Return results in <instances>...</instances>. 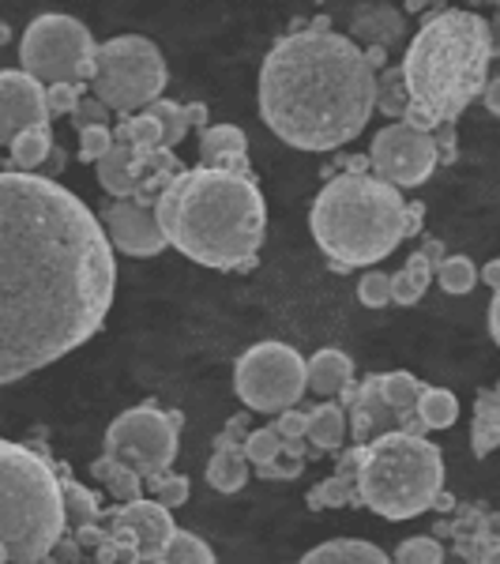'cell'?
Instances as JSON below:
<instances>
[{"label": "cell", "mask_w": 500, "mask_h": 564, "mask_svg": "<svg viewBox=\"0 0 500 564\" xmlns=\"http://www.w3.org/2000/svg\"><path fill=\"white\" fill-rule=\"evenodd\" d=\"M117 290L113 241L57 177L0 174V380L31 377L84 347Z\"/></svg>", "instance_id": "cell-1"}, {"label": "cell", "mask_w": 500, "mask_h": 564, "mask_svg": "<svg viewBox=\"0 0 500 564\" xmlns=\"http://www.w3.org/2000/svg\"><path fill=\"white\" fill-rule=\"evenodd\" d=\"M260 117L286 148L327 154L358 140L377 109V72L347 34H283L260 65Z\"/></svg>", "instance_id": "cell-2"}, {"label": "cell", "mask_w": 500, "mask_h": 564, "mask_svg": "<svg viewBox=\"0 0 500 564\" xmlns=\"http://www.w3.org/2000/svg\"><path fill=\"white\" fill-rule=\"evenodd\" d=\"M170 249L211 271H252L268 234V204L252 170H181L154 199Z\"/></svg>", "instance_id": "cell-3"}, {"label": "cell", "mask_w": 500, "mask_h": 564, "mask_svg": "<svg viewBox=\"0 0 500 564\" xmlns=\"http://www.w3.org/2000/svg\"><path fill=\"white\" fill-rule=\"evenodd\" d=\"M493 57V26L478 12L444 8L430 15L403 57V79L411 90V109L403 121L425 132L456 124L463 109L486 90Z\"/></svg>", "instance_id": "cell-4"}, {"label": "cell", "mask_w": 500, "mask_h": 564, "mask_svg": "<svg viewBox=\"0 0 500 564\" xmlns=\"http://www.w3.org/2000/svg\"><path fill=\"white\" fill-rule=\"evenodd\" d=\"M308 226L320 252L331 260V271L347 275L354 268H372L392 257L406 230V199L392 181L377 174L343 170L320 188L308 212Z\"/></svg>", "instance_id": "cell-5"}, {"label": "cell", "mask_w": 500, "mask_h": 564, "mask_svg": "<svg viewBox=\"0 0 500 564\" xmlns=\"http://www.w3.org/2000/svg\"><path fill=\"white\" fill-rule=\"evenodd\" d=\"M68 534L65 481L57 459L31 444H0V557L8 564L50 561Z\"/></svg>", "instance_id": "cell-6"}, {"label": "cell", "mask_w": 500, "mask_h": 564, "mask_svg": "<svg viewBox=\"0 0 500 564\" xmlns=\"http://www.w3.org/2000/svg\"><path fill=\"white\" fill-rule=\"evenodd\" d=\"M444 489V452L425 433L392 430L366 444L358 467V500L380 520H417Z\"/></svg>", "instance_id": "cell-7"}, {"label": "cell", "mask_w": 500, "mask_h": 564, "mask_svg": "<svg viewBox=\"0 0 500 564\" xmlns=\"http://www.w3.org/2000/svg\"><path fill=\"white\" fill-rule=\"evenodd\" d=\"M166 61L162 50L143 34H117L98 45V68L90 95H98L117 113H140L166 90Z\"/></svg>", "instance_id": "cell-8"}, {"label": "cell", "mask_w": 500, "mask_h": 564, "mask_svg": "<svg viewBox=\"0 0 500 564\" xmlns=\"http://www.w3.org/2000/svg\"><path fill=\"white\" fill-rule=\"evenodd\" d=\"M20 68L50 84H90L98 68V42L76 15L45 12L23 31Z\"/></svg>", "instance_id": "cell-9"}, {"label": "cell", "mask_w": 500, "mask_h": 564, "mask_svg": "<svg viewBox=\"0 0 500 564\" xmlns=\"http://www.w3.org/2000/svg\"><path fill=\"white\" fill-rule=\"evenodd\" d=\"M233 391L249 411L283 414L308 395V361L290 343H257L233 366Z\"/></svg>", "instance_id": "cell-10"}, {"label": "cell", "mask_w": 500, "mask_h": 564, "mask_svg": "<svg viewBox=\"0 0 500 564\" xmlns=\"http://www.w3.org/2000/svg\"><path fill=\"white\" fill-rule=\"evenodd\" d=\"M181 425H185V414L181 411H162V406H154V403H140L109 422L102 452L129 463L143 478L162 475V470H170L177 459Z\"/></svg>", "instance_id": "cell-11"}, {"label": "cell", "mask_w": 500, "mask_h": 564, "mask_svg": "<svg viewBox=\"0 0 500 564\" xmlns=\"http://www.w3.org/2000/svg\"><path fill=\"white\" fill-rule=\"evenodd\" d=\"M369 159L372 174L380 181H392L395 188H417L441 166V148H436L433 132L417 129L411 121H392L372 135Z\"/></svg>", "instance_id": "cell-12"}, {"label": "cell", "mask_w": 500, "mask_h": 564, "mask_svg": "<svg viewBox=\"0 0 500 564\" xmlns=\"http://www.w3.org/2000/svg\"><path fill=\"white\" fill-rule=\"evenodd\" d=\"M102 226H106L109 241H113V249H121L124 257L148 260V257H159V252L170 249L159 207L140 196H129V199L109 196L102 204Z\"/></svg>", "instance_id": "cell-13"}, {"label": "cell", "mask_w": 500, "mask_h": 564, "mask_svg": "<svg viewBox=\"0 0 500 564\" xmlns=\"http://www.w3.org/2000/svg\"><path fill=\"white\" fill-rule=\"evenodd\" d=\"M50 95L39 76L26 68H4L0 72V140L4 148L26 129L50 124Z\"/></svg>", "instance_id": "cell-14"}, {"label": "cell", "mask_w": 500, "mask_h": 564, "mask_svg": "<svg viewBox=\"0 0 500 564\" xmlns=\"http://www.w3.org/2000/svg\"><path fill=\"white\" fill-rule=\"evenodd\" d=\"M106 523L109 527H124V531L135 534L140 553H143V564H148V561L159 564L162 557H166V545L177 534V523H174L170 505H162V500H154V497L129 500V505H117V500H113V508L106 512Z\"/></svg>", "instance_id": "cell-15"}, {"label": "cell", "mask_w": 500, "mask_h": 564, "mask_svg": "<svg viewBox=\"0 0 500 564\" xmlns=\"http://www.w3.org/2000/svg\"><path fill=\"white\" fill-rule=\"evenodd\" d=\"M347 417H350V441L354 444H372L377 436L399 430V414H395V406L384 399L380 372H369V377L361 380V391H358V399L347 406Z\"/></svg>", "instance_id": "cell-16"}, {"label": "cell", "mask_w": 500, "mask_h": 564, "mask_svg": "<svg viewBox=\"0 0 500 564\" xmlns=\"http://www.w3.org/2000/svg\"><path fill=\"white\" fill-rule=\"evenodd\" d=\"M148 159H151V151L113 143V151H109L102 162H95V166H98V185H102L113 199L135 196V193H140L143 174H148Z\"/></svg>", "instance_id": "cell-17"}, {"label": "cell", "mask_w": 500, "mask_h": 564, "mask_svg": "<svg viewBox=\"0 0 500 564\" xmlns=\"http://www.w3.org/2000/svg\"><path fill=\"white\" fill-rule=\"evenodd\" d=\"M199 162L222 170H252L249 166V135L238 124H207L199 132Z\"/></svg>", "instance_id": "cell-18"}, {"label": "cell", "mask_w": 500, "mask_h": 564, "mask_svg": "<svg viewBox=\"0 0 500 564\" xmlns=\"http://www.w3.org/2000/svg\"><path fill=\"white\" fill-rule=\"evenodd\" d=\"M354 39H361V45H399L406 34V20L403 12H395L392 4H366L354 12V23H350Z\"/></svg>", "instance_id": "cell-19"}, {"label": "cell", "mask_w": 500, "mask_h": 564, "mask_svg": "<svg viewBox=\"0 0 500 564\" xmlns=\"http://www.w3.org/2000/svg\"><path fill=\"white\" fill-rule=\"evenodd\" d=\"M354 380V361L350 354L335 350V347H324L308 358V395L316 399H335L343 388Z\"/></svg>", "instance_id": "cell-20"}, {"label": "cell", "mask_w": 500, "mask_h": 564, "mask_svg": "<svg viewBox=\"0 0 500 564\" xmlns=\"http://www.w3.org/2000/svg\"><path fill=\"white\" fill-rule=\"evenodd\" d=\"M313 417H308V444H313L320 456L327 452H339L343 441L350 436V417H347V406L339 399H320L316 406H308Z\"/></svg>", "instance_id": "cell-21"}, {"label": "cell", "mask_w": 500, "mask_h": 564, "mask_svg": "<svg viewBox=\"0 0 500 564\" xmlns=\"http://www.w3.org/2000/svg\"><path fill=\"white\" fill-rule=\"evenodd\" d=\"M500 448V395L497 388H481L475 399V425H470V452L478 459Z\"/></svg>", "instance_id": "cell-22"}, {"label": "cell", "mask_w": 500, "mask_h": 564, "mask_svg": "<svg viewBox=\"0 0 500 564\" xmlns=\"http://www.w3.org/2000/svg\"><path fill=\"white\" fill-rule=\"evenodd\" d=\"M90 475H95L98 481L106 486V494L117 500V505H129V500H140L143 497V486H148V478L140 475L135 467H129V463L113 459L102 452V459L90 463Z\"/></svg>", "instance_id": "cell-23"}, {"label": "cell", "mask_w": 500, "mask_h": 564, "mask_svg": "<svg viewBox=\"0 0 500 564\" xmlns=\"http://www.w3.org/2000/svg\"><path fill=\"white\" fill-rule=\"evenodd\" d=\"M50 154H53V132L50 124H39V129H26L8 143L4 170H26V174H34V170L45 166Z\"/></svg>", "instance_id": "cell-24"}, {"label": "cell", "mask_w": 500, "mask_h": 564, "mask_svg": "<svg viewBox=\"0 0 500 564\" xmlns=\"http://www.w3.org/2000/svg\"><path fill=\"white\" fill-rule=\"evenodd\" d=\"M384 564L388 553L380 545H372L366 539H335V542H324L316 550L305 553V564Z\"/></svg>", "instance_id": "cell-25"}, {"label": "cell", "mask_w": 500, "mask_h": 564, "mask_svg": "<svg viewBox=\"0 0 500 564\" xmlns=\"http://www.w3.org/2000/svg\"><path fill=\"white\" fill-rule=\"evenodd\" d=\"M249 456L244 448H215L211 463H207V486L218 494H241L249 486Z\"/></svg>", "instance_id": "cell-26"}, {"label": "cell", "mask_w": 500, "mask_h": 564, "mask_svg": "<svg viewBox=\"0 0 500 564\" xmlns=\"http://www.w3.org/2000/svg\"><path fill=\"white\" fill-rule=\"evenodd\" d=\"M57 467H61V481H65L68 531L76 534V531H84V527H90V523H102V520H106V512H102V505H98V494H95V489H87L84 481L72 478L65 463H57Z\"/></svg>", "instance_id": "cell-27"}, {"label": "cell", "mask_w": 500, "mask_h": 564, "mask_svg": "<svg viewBox=\"0 0 500 564\" xmlns=\"http://www.w3.org/2000/svg\"><path fill=\"white\" fill-rule=\"evenodd\" d=\"M433 279H436V268L425 260V252H411V260L403 263V271L392 275V302L395 305H417Z\"/></svg>", "instance_id": "cell-28"}, {"label": "cell", "mask_w": 500, "mask_h": 564, "mask_svg": "<svg viewBox=\"0 0 500 564\" xmlns=\"http://www.w3.org/2000/svg\"><path fill=\"white\" fill-rule=\"evenodd\" d=\"M377 109L388 121H403L406 109H411V90H406L403 65H388L377 72Z\"/></svg>", "instance_id": "cell-29"}, {"label": "cell", "mask_w": 500, "mask_h": 564, "mask_svg": "<svg viewBox=\"0 0 500 564\" xmlns=\"http://www.w3.org/2000/svg\"><path fill=\"white\" fill-rule=\"evenodd\" d=\"M417 414H422L425 430H452L459 417V399L448 388H425L417 399Z\"/></svg>", "instance_id": "cell-30"}, {"label": "cell", "mask_w": 500, "mask_h": 564, "mask_svg": "<svg viewBox=\"0 0 500 564\" xmlns=\"http://www.w3.org/2000/svg\"><path fill=\"white\" fill-rule=\"evenodd\" d=\"M343 505H361V500H358V478H354V475H339V470H335L331 478H324L320 486L308 494V508H313V512H324V508H343Z\"/></svg>", "instance_id": "cell-31"}, {"label": "cell", "mask_w": 500, "mask_h": 564, "mask_svg": "<svg viewBox=\"0 0 500 564\" xmlns=\"http://www.w3.org/2000/svg\"><path fill=\"white\" fill-rule=\"evenodd\" d=\"M380 388H384V399L395 406V414L417 411V399H422L425 384H417L414 372H380Z\"/></svg>", "instance_id": "cell-32"}, {"label": "cell", "mask_w": 500, "mask_h": 564, "mask_svg": "<svg viewBox=\"0 0 500 564\" xmlns=\"http://www.w3.org/2000/svg\"><path fill=\"white\" fill-rule=\"evenodd\" d=\"M478 275L481 271L470 257H448L444 263H436V282H441L444 294H470L478 286Z\"/></svg>", "instance_id": "cell-33"}, {"label": "cell", "mask_w": 500, "mask_h": 564, "mask_svg": "<svg viewBox=\"0 0 500 564\" xmlns=\"http://www.w3.org/2000/svg\"><path fill=\"white\" fill-rule=\"evenodd\" d=\"M154 117H159L162 124V148H181V140L188 135V113L181 102H170V98H154V102L148 106Z\"/></svg>", "instance_id": "cell-34"}, {"label": "cell", "mask_w": 500, "mask_h": 564, "mask_svg": "<svg viewBox=\"0 0 500 564\" xmlns=\"http://www.w3.org/2000/svg\"><path fill=\"white\" fill-rule=\"evenodd\" d=\"M211 561L215 550L193 531H177L166 545V557H162V564H211Z\"/></svg>", "instance_id": "cell-35"}, {"label": "cell", "mask_w": 500, "mask_h": 564, "mask_svg": "<svg viewBox=\"0 0 500 564\" xmlns=\"http://www.w3.org/2000/svg\"><path fill=\"white\" fill-rule=\"evenodd\" d=\"M244 456L252 459V467H263V463L279 459L283 456V433H279V425H260V430L249 433V441H244Z\"/></svg>", "instance_id": "cell-36"}, {"label": "cell", "mask_w": 500, "mask_h": 564, "mask_svg": "<svg viewBox=\"0 0 500 564\" xmlns=\"http://www.w3.org/2000/svg\"><path fill=\"white\" fill-rule=\"evenodd\" d=\"M399 564H444V545L436 542V534H414L395 545Z\"/></svg>", "instance_id": "cell-37"}, {"label": "cell", "mask_w": 500, "mask_h": 564, "mask_svg": "<svg viewBox=\"0 0 500 564\" xmlns=\"http://www.w3.org/2000/svg\"><path fill=\"white\" fill-rule=\"evenodd\" d=\"M148 486H151V497H154V500H162V505H170V508H181V505L188 500V494H193L188 478H185V475H174V470H162V475H151V478H148Z\"/></svg>", "instance_id": "cell-38"}, {"label": "cell", "mask_w": 500, "mask_h": 564, "mask_svg": "<svg viewBox=\"0 0 500 564\" xmlns=\"http://www.w3.org/2000/svg\"><path fill=\"white\" fill-rule=\"evenodd\" d=\"M113 129L109 124H90V129L79 132V162L90 166V162H102L109 151H113Z\"/></svg>", "instance_id": "cell-39"}, {"label": "cell", "mask_w": 500, "mask_h": 564, "mask_svg": "<svg viewBox=\"0 0 500 564\" xmlns=\"http://www.w3.org/2000/svg\"><path fill=\"white\" fill-rule=\"evenodd\" d=\"M358 302L366 305V308L392 305V275H384V271H369V275H361V282H358Z\"/></svg>", "instance_id": "cell-40"}, {"label": "cell", "mask_w": 500, "mask_h": 564, "mask_svg": "<svg viewBox=\"0 0 500 564\" xmlns=\"http://www.w3.org/2000/svg\"><path fill=\"white\" fill-rule=\"evenodd\" d=\"M45 95H50V113L61 117V113H76V106L84 102L90 95V84H50L45 87Z\"/></svg>", "instance_id": "cell-41"}, {"label": "cell", "mask_w": 500, "mask_h": 564, "mask_svg": "<svg viewBox=\"0 0 500 564\" xmlns=\"http://www.w3.org/2000/svg\"><path fill=\"white\" fill-rule=\"evenodd\" d=\"M113 113L117 109H109L98 95H87L84 102L76 106V113H72V124H76V132H84V129H90V124H109L113 121Z\"/></svg>", "instance_id": "cell-42"}, {"label": "cell", "mask_w": 500, "mask_h": 564, "mask_svg": "<svg viewBox=\"0 0 500 564\" xmlns=\"http://www.w3.org/2000/svg\"><path fill=\"white\" fill-rule=\"evenodd\" d=\"M249 414H233L230 422H226V430L215 436V448H244V441H249Z\"/></svg>", "instance_id": "cell-43"}, {"label": "cell", "mask_w": 500, "mask_h": 564, "mask_svg": "<svg viewBox=\"0 0 500 564\" xmlns=\"http://www.w3.org/2000/svg\"><path fill=\"white\" fill-rule=\"evenodd\" d=\"M302 470H305V459L279 456V459H271V463H263V467H257V475L268 478V481H294L297 475H302Z\"/></svg>", "instance_id": "cell-44"}, {"label": "cell", "mask_w": 500, "mask_h": 564, "mask_svg": "<svg viewBox=\"0 0 500 564\" xmlns=\"http://www.w3.org/2000/svg\"><path fill=\"white\" fill-rule=\"evenodd\" d=\"M308 417H313V411L308 406H286L283 414H279V433L283 436H308Z\"/></svg>", "instance_id": "cell-45"}, {"label": "cell", "mask_w": 500, "mask_h": 564, "mask_svg": "<svg viewBox=\"0 0 500 564\" xmlns=\"http://www.w3.org/2000/svg\"><path fill=\"white\" fill-rule=\"evenodd\" d=\"M436 148H441V162L448 166V162H456V124H444V129H436Z\"/></svg>", "instance_id": "cell-46"}, {"label": "cell", "mask_w": 500, "mask_h": 564, "mask_svg": "<svg viewBox=\"0 0 500 564\" xmlns=\"http://www.w3.org/2000/svg\"><path fill=\"white\" fill-rule=\"evenodd\" d=\"M185 113H188V124H193V129H199V132H204L207 124H211V109H207L204 102H188Z\"/></svg>", "instance_id": "cell-47"}, {"label": "cell", "mask_w": 500, "mask_h": 564, "mask_svg": "<svg viewBox=\"0 0 500 564\" xmlns=\"http://www.w3.org/2000/svg\"><path fill=\"white\" fill-rule=\"evenodd\" d=\"M481 106L489 109L493 117H500V76H493L486 84V90H481Z\"/></svg>", "instance_id": "cell-48"}, {"label": "cell", "mask_w": 500, "mask_h": 564, "mask_svg": "<svg viewBox=\"0 0 500 564\" xmlns=\"http://www.w3.org/2000/svg\"><path fill=\"white\" fill-rule=\"evenodd\" d=\"M417 252H425V260H430L433 268H436V263L448 260V252H444V241H436V238H422V245H417Z\"/></svg>", "instance_id": "cell-49"}, {"label": "cell", "mask_w": 500, "mask_h": 564, "mask_svg": "<svg viewBox=\"0 0 500 564\" xmlns=\"http://www.w3.org/2000/svg\"><path fill=\"white\" fill-rule=\"evenodd\" d=\"M422 223H425V204H406V230H411V238L422 234Z\"/></svg>", "instance_id": "cell-50"}, {"label": "cell", "mask_w": 500, "mask_h": 564, "mask_svg": "<svg viewBox=\"0 0 500 564\" xmlns=\"http://www.w3.org/2000/svg\"><path fill=\"white\" fill-rule=\"evenodd\" d=\"M489 335H493V343L500 347V286L493 290V302H489Z\"/></svg>", "instance_id": "cell-51"}, {"label": "cell", "mask_w": 500, "mask_h": 564, "mask_svg": "<svg viewBox=\"0 0 500 564\" xmlns=\"http://www.w3.org/2000/svg\"><path fill=\"white\" fill-rule=\"evenodd\" d=\"M366 61L372 65V72L388 68V45H366Z\"/></svg>", "instance_id": "cell-52"}, {"label": "cell", "mask_w": 500, "mask_h": 564, "mask_svg": "<svg viewBox=\"0 0 500 564\" xmlns=\"http://www.w3.org/2000/svg\"><path fill=\"white\" fill-rule=\"evenodd\" d=\"M61 170H65V151L53 148V154H50V159H45V177H57Z\"/></svg>", "instance_id": "cell-53"}, {"label": "cell", "mask_w": 500, "mask_h": 564, "mask_svg": "<svg viewBox=\"0 0 500 564\" xmlns=\"http://www.w3.org/2000/svg\"><path fill=\"white\" fill-rule=\"evenodd\" d=\"M481 282H489V286H500V257L497 260H489L486 268H481Z\"/></svg>", "instance_id": "cell-54"}, {"label": "cell", "mask_w": 500, "mask_h": 564, "mask_svg": "<svg viewBox=\"0 0 500 564\" xmlns=\"http://www.w3.org/2000/svg\"><path fill=\"white\" fill-rule=\"evenodd\" d=\"M436 512H452V508H456V500H452L448 494H444V489H441V497H436Z\"/></svg>", "instance_id": "cell-55"}, {"label": "cell", "mask_w": 500, "mask_h": 564, "mask_svg": "<svg viewBox=\"0 0 500 564\" xmlns=\"http://www.w3.org/2000/svg\"><path fill=\"white\" fill-rule=\"evenodd\" d=\"M489 26H493V45L500 50V8H497V15H493V23H489Z\"/></svg>", "instance_id": "cell-56"}, {"label": "cell", "mask_w": 500, "mask_h": 564, "mask_svg": "<svg viewBox=\"0 0 500 564\" xmlns=\"http://www.w3.org/2000/svg\"><path fill=\"white\" fill-rule=\"evenodd\" d=\"M425 4H430V0H406V12H422Z\"/></svg>", "instance_id": "cell-57"}, {"label": "cell", "mask_w": 500, "mask_h": 564, "mask_svg": "<svg viewBox=\"0 0 500 564\" xmlns=\"http://www.w3.org/2000/svg\"><path fill=\"white\" fill-rule=\"evenodd\" d=\"M486 564H500V542L493 545V550H489V557H486Z\"/></svg>", "instance_id": "cell-58"}, {"label": "cell", "mask_w": 500, "mask_h": 564, "mask_svg": "<svg viewBox=\"0 0 500 564\" xmlns=\"http://www.w3.org/2000/svg\"><path fill=\"white\" fill-rule=\"evenodd\" d=\"M486 4H493V8H500V0H486Z\"/></svg>", "instance_id": "cell-59"}, {"label": "cell", "mask_w": 500, "mask_h": 564, "mask_svg": "<svg viewBox=\"0 0 500 564\" xmlns=\"http://www.w3.org/2000/svg\"><path fill=\"white\" fill-rule=\"evenodd\" d=\"M497 395H500V380H497Z\"/></svg>", "instance_id": "cell-60"}]
</instances>
